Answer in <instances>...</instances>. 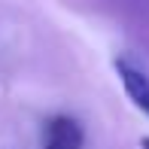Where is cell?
<instances>
[{
  "mask_svg": "<svg viewBox=\"0 0 149 149\" xmlns=\"http://www.w3.org/2000/svg\"><path fill=\"white\" fill-rule=\"evenodd\" d=\"M113 67H116V76H119L122 88H125V94H128V100L149 119V76L140 70L137 64H131L128 58H116Z\"/></svg>",
  "mask_w": 149,
  "mask_h": 149,
  "instance_id": "1",
  "label": "cell"
},
{
  "mask_svg": "<svg viewBox=\"0 0 149 149\" xmlns=\"http://www.w3.org/2000/svg\"><path fill=\"white\" fill-rule=\"evenodd\" d=\"M85 131L73 116H52L43 128V149H82Z\"/></svg>",
  "mask_w": 149,
  "mask_h": 149,
  "instance_id": "2",
  "label": "cell"
},
{
  "mask_svg": "<svg viewBox=\"0 0 149 149\" xmlns=\"http://www.w3.org/2000/svg\"><path fill=\"white\" fill-rule=\"evenodd\" d=\"M140 146H143V149H149V137H143V140H140Z\"/></svg>",
  "mask_w": 149,
  "mask_h": 149,
  "instance_id": "3",
  "label": "cell"
}]
</instances>
